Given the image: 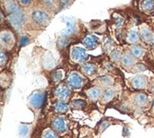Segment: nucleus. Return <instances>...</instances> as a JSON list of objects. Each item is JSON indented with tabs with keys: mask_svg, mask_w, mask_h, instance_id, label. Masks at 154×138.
<instances>
[{
	"mask_svg": "<svg viewBox=\"0 0 154 138\" xmlns=\"http://www.w3.org/2000/svg\"><path fill=\"white\" fill-rule=\"evenodd\" d=\"M70 95H72V89H70L68 86L66 85H59L54 91V96L55 98H57L60 101H64L66 102V100H68Z\"/></svg>",
	"mask_w": 154,
	"mask_h": 138,
	"instance_id": "obj_8",
	"label": "nucleus"
},
{
	"mask_svg": "<svg viewBox=\"0 0 154 138\" xmlns=\"http://www.w3.org/2000/svg\"><path fill=\"white\" fill-rule=\"evenodd\" d=\"M29 43V36H27V35H24V36H22V38L20 40V47H25Z\"/></svg>",
	"mask_w": 154,
	"mask_h": 138,
	"instance_id": "obj_32",
	"label": "nucleus"
},
{
	"mask_svg": "<svg viewBox=\"0 0 154 138\" xmlns=\"http://www.w3.org/2000/svg\"><path fill=\"white\" fill-rule=\"evenodd\" d=\"M86 94L88 99H91L93 102H96L102 97V89L98 87H92L90 89H88Z\"/></svg>",
	"mask_w": 154,
	"mask_h": 138,
	"instance_id": "obj_13",
	"label": "nucleus"
},
{
	"mask_svg": "<svg viewBox=\"0 0 154 138\" xmlns=\"http://www.w3.org/2000/svg\"><path fill=\"white\" fill-rule=\"evenodd\" d=\"M136 64V58L130 53V55H124L121 58V65L124 69H131Z\"/></svg>",
	"mask_w": 154,
	"mask_h": 138,
	"instance_id": "obj_12",
	"label": "nucleus"
},
{
	"mask_svg": "<svg viewBox=\"0 0 154 138\" xmlns=\"http://www.w3.org/2000/svg\"><path fill=\"white\" fill-rule=\"evenodd\" d=\"M113 47H114V43H113V41H112L111 39L108 38L106 40H105V42H104V50H105V52H109Z\"/></svg>",
	"mask_w": 154,
	"mask_h": 138,
	"instance_id": "obj_30",
	"label": "nucleus"
},
{
	"mask_svg": "<svg viewBox=\"0 0 154 138\" xmlns=\"http://www.w3.org/2000/svg\"><path fill=\"white\" fill-rule=\"evenodd\" d=\"M46 99V93L44 91H35L28 98V105L33 111L40 110L43 107Z\"/></svg>",
	"mask_w": 154,
	"mask_h": 138,
	"instance_id": "obj_1",
	"label": "nucleus"
},
{
	"mask_svg": "<svg viewBox=\"0 0 154 138\" xmlns=\"http://www.w3.org/2000/svg\"><path fill=\"white\" fill-rule=\"evenodd\" d=\"M67 85L70 89H79L84 85L83 77L76 71H72L67 77Z\"/></svg>",
	"mask_w": 154,
	"mask_h": 138,
	"instance_id": "obj_5",
	"label": "nucleus"
},
{
	"mask_svg": "<svg viewBox=\"0 0 154 138\" xmlns=\"http://www.w3.org/2000/svg\"><path fill=\"white\" fill-rule=\"evenodd\" d=\"M153 56H154V50H153Z\"/></svg>",
	"mask_w": 154,
	"mask_h": 138,
	"instance_id": "obj_41",
	"label": "nucleus"
},
{
	"mask_svg": "<svg viewBox=\"0 0 154 138\" xmlns=\"http://www.w3.org/2000/svg\"><path fill=\"white\" fill-rule=\"evenodd\" d=\"M69 120L61 115H57L52 119L51 129L58 134H65L69 130Z\"/></svg>",
	"mask_w": 154,
	"mask_h": 138,
	"instance_id": "obj_2",
	"label": "nucleus"
},
{
	"mask_svg": "<svg viewBox=\"0 0 154 138\" xmlns=\"http://www.w3.org/2000/svg\"><path fill=\"white\" fill-rule=\"evenodd\" d=\"M109 125H110V123L108 122V121H104V122H102L101 125H100V128H99V133H103L104 130H106V128L109 127Z\"/></svg>",
	"mask_w": 154,
	"mask_h": 138,
	"instance_id": "obj_31",
	"label": "nucleus"
},
{
	"mask_svg": "<svg viewBox=\"0 0 154 138\" xmlns=\"http://www.w3.org/2000/svg\"><path fill=\"white\" fill-rule=\"evenodd\" d=\"M0 39H1V46L7 50L11 49L15 43L14 35L10 31H2L0 34Z\"/></svg>",
	"mask_w": 154,
	"mask_h": 138,
	"instance_id": "obj_7",
	"label": "nucleus"
},
{
	"mask_svg": "<svg viewBox=\"0 0 154 138\" xmlns=\"http://www.w3.org/2000/svg\"><path fill=\"white\" fill-rule=\"evenodd\" d=\"M97 82L102 88L108 89V88H110L112 84H113V79L109 75H104V76L99 77L97 79Z\"/></svg>",
	"mask_w": 154,
	"mask_h": 138,
	"instance_id": "obj_23",
	"label": "nucleus"
},
{
	"mask_svg": "<svg viewBox=\"0 0 154 138\" xmlns=\"http://www.w3.org/2000/svg\"><path fill=\"white\" fill-rule=\"evenodd\" d=\"M69 105L64 101L58 100L56 101L54 104H53V111H54L58 114H64V113H67L69 111Z\"/></svg>",
	"mask_w": 154,
	"mask_h": 138,
	"instance_id": "obj_15",
	"label": "nucleus"
},
{
	"mask_svg": "<svg viewBox=\"0 0 154 138\" xmlns=\"http://www.w3.org/2000/svg\"><path fill=\"white\" fill-rule=\"evenodd\" d=\"M3 21V13H2V11H1V22Z\"/></svg>",
	"mask_w": 154,
	"mask_h": 138,
	"instance_id": "obj_39",
	"label": "nucleus"
},
{
	"mask_svg": "<svg viewBox=\"0 0 154 138\" xmlns=\"http://www.w3.org/2000/svg\"><path fill=\"white\" fill-rule=\"evenodd\" d=\"M32 130V125L28 123H22L18 128L19 138H29Z\"/></svg>",
	"mask_w": 154,
	"mask_h": 138,
	"instance_id": "obj_18",
	"label": "nucleus"
},
{
	"mask_svg": "<svg viewBox=\"0 0 154 138\" xmlns=\"http://www.w3.org/2000/svg\"><path fill=\"white\" fill-rule=\"evenodd\" d=\"M146 71V67L144 64H135L133 67L131 68V71L134 74H139L142 73V71Z\"/></svg>",
	"mask_w": 154,
	"mask_h": 138,
	"instance_id": "obj_29",
	"label": "nucleus"
},
{
	"mask_svg": "<svg viewBox=\"0 0 154 138\" xmlns=\"http://www.w3.org/2000/svg\"><path fill=\"white\" fill-rule=\"evenodd\" d=\"M69 56H70V60L72 62L76 64H83L88 59V53L84 48L75 46L72 48V50H70Z\"/></svg>",
	"mask_w": 154,
	"mask_h": 138,
	"instance_id": "obj_3",
	"label": "nucleus"
},
{
	"mask_svg": "<svg viewBox=\"0 0 154 138\" xmlns=\"http://www.w3.org/2000/svg\"><path fill=\"white\" fill-rule=\"evenodd\" d=\"M83 44L86 47V49L88 51H92L96 49L99 45V38L96 37L95 35H87L83 40Z\"/></svg>",
	"mask_w": 154,
	"mask_h": 138,
	"instance_id": "obj_10",
	"label": "nucleus"
},
{
	"mask_svg": "<svg viewBox=\"0 0 154 138\" xmlns=\"http://www.w3.org/2000/svg\"><path fill=\"white\" fill-rule=\"evenodd\" d=\"M32 18L35 24L39 26H47L50 22V16L49 14L43 11H34L32 14Z\"/></svg>",
	"mask_w": 154,
	"mask_h": 138,
	"instance_id": "obj_6",
	"label": "nucleus"
},
{
	"mask_svg": "<svg viewBox=\"0 0 154 138\" xmlns=\"http://www.w3.org/2000/svg\"><path fill=\"white\" fill-rule=\"evenodd\" d=\"M147 101H149V98H147L146 94L145 93H137L134 95L133 97V102L135 105H137L139 107H144L147 104Z\"/></svg>",
	"mask_w": 154,
	"mask_h": 138,
	"instance_id": "obj_20",
	"label": "nucleus"
},
{
	"mask_svg": "<svg viewBox=\"0 0 154 138\" xmlns=\"http://www.w3.org/2000/svg\"><path fill=\"white\" fill-rule=\"evenodd\" d=\"M130 53H131L136 59H141L145 55V50L141 46L132 45L130 47Z\"/></svg>",
	"mask_w": 154,
	"mask_h": 138,
	"instance_id": "obj_22",
	"label": "nucleus"
},
{
	"mask_svg": "<svg viewBox=\"0 0 154 138\" xmlns=\"http://www.w3.org/2000/svg\"><path fill=\"white\" fill-rule=\"evenodd\" d=\"M42 2H44L46 5H48L49 7H52V6H54L55 2H54V0H41Z\"/></svg>",
	"mask_w": 154,
	"mask_h": 138,
	"instance_id": "obj_35",
	"label": "nucleus"
},
{
	"mask_svg": "<svg viewBox=\"0 0 154 138\" xmlns=\"http://www.w3.org/2000/svg\"><path fill=\"white\" fill-rule=\"evenodd\" d=\"M127 41L129 44H132V45L137 44L140 41L139 33L136 31V30H133V29L130 30V31L128 33V35H127Z\"/></svg>",
	"mask_w": 154,
	"mask_h": 138,
	"instance_id": "obj_21",
	"label": "nucleus"
},
{
	"mask_svg": "<svg viewBox=\"0 0 154 138\" xmlns=\"http://www.w3.org/2000/svg\"><path fill=\"white\" fill-rule=\"evenodd\" d=\"M129 84L134 89H144L146 87L147 84V78L145 75H136L132 78H130Z\"/></svg>",
	"mask_w": 154,
	"mask_h": 138,
	"instance_id": "obj_9",
	"label": "nucleus"
},
{
	"mask_svg": "<svg viewBox=\"0 0 154 138\" xmlns=\"http://www.w3.org/2000/svg\"><path fill=\"white\" fill-rule=\"evenodd\" d=\"M5 9L7 11V13H9L10 14H13V13H15L19 9V6L16 2L14 1H9V2H6L5 3Z\"/></svg>",
	"mask_w": 154,
	"mask_h": 138,
	"instance_id": "obj_24",
	"label": "nucleus"
},
{
	"mask_svg": "<svg viewBox=\"0 0 154 138\" xmlns=\"http://www.w3.org/2000/svg\"><path fill=\"white\" fill-rule=\"evenodd\" d=\"M150 43H151V45L154 47V33H153V35H152V38H151V41H150Z\"/></svg>",
	"mask_w": 154,
	"mask_h": 138,
	"instance_id": "obj_38",
	"label": "nucleus"
},
{
	"mask_svg": "<svg viewBox=\"0 0 154 138\" xmlns=\"http://www.w3.org/2000/svg\"><path fill=\"white\" fill-rule=\"evenodd\" d=\"M41 138H59L58 133H56L52 129H45L41 135Z\"/></svg>",
	"mask_w": 154,
	"mask_h": 138,
	"instance_id": "obj_27",
	"label": "nucleus"
},
{
	"mask_svg": "<svg viewBox=\"0 0 154 138\" xmlns=\"http://www.w3.org/2000/svg\"><path fill=\"white\" fill-rule=\"evenodd\" d=\"M76 31H77V25L75 23V20L73 18H69L66 21V29L62 32L61 35L62 36L69 37V35L75 33Z\"/></svg>",
	"mask_w": 154,
	"mask_h": 138,
	"instance_id": "obj_11",
	"label": "nucleus"
},
{
	"mask_svg": "<svg viewBox=\"0 0 154 138\" xmlns=\"http://www.w3.org/2000/svg\"><path fill=\"white\" fill-rule=\"evenodd\" d=\"M59 2L64 6H68L70 3V0H59Z\"/></svg>",
	"mask_w": 154,
	"mask_h": 138,
	"instance_id": "obj_37",
	"label": "nucleus"
},
{
	"mask_svg": "<svg viewBox=\"0 0 154 138\" xmlns=\"http://www.w3.org/2000/svg\"><path fill=\"white\" fill-rule=\"evenodd\" d=\"M8 21L11 24V26H13L14 29H19L25 24L26 21V16L24 11L18 10L15 13H13L9 14L8 16Z\"/></svg>",
	"mask_w": 154,
	"mask_h": 138,
	"instance_id": "obj_4",
	"label": "nucleus"
},
{
	"mask_svg": "<svg viewBox=\"0 0 154 138\" xmlns=\"http://www.w3.org/2000/svg\"><path fill=\"white\" fill-rule=\"evenodd\" d=\"M64 78V71L62 70H58L53 71L51 74V79L54 83H59L61 82Z\"/></svg>",
	"mask_w": 154,
	"mask_h": 138,
	"instance_id": "obj_26",
	"label": "nucleus"
},
{
	"mask_svg": "<svg viewBox=\"0 0 154 138\" xmlns=\"http://www.w3.org/2000/svg\"><path fill=\"white\" fill-rule=\"evenodd\" d=\"M140 36L142 37V39H143L145 42H147V43H150L151 41V38H152V32L151 30L147 27L146 25H142L140 27Z\"/></svg>",
	"mask_w": 154,
	"mask_h": 138,
	"instance_id": "obj_16",
	"label": "nucleus"
},
{
	"mask_svg": "<svg viewBox=\"0 0 154 138\" xmlns=\"http://www.w3.org/2000/svg\"><path fill=\"white\" fill-rule=\"evenodd\" d=\"M87 106V102L84 99H76L72 101V108L73 110H83Z\"/></svg>",
	"mask_w": 154,
	"mask_h": 138,
	"instance_id": "obj_25",
	"label": "nucleus"
},
{
	"mask_svg": "<svg viewBox=\"0 0 154 138\" xmlns=\"http://www.w3.org/2000/svg\"><path fill=\"white\" fill-rule=\"evenodd\" d=\"M140 9L144 13H151L154 11V0H141Z\"/></svg>",
	"mask_w": 154,
	"mask_h": 138,
	"instance_id": "obj_19",
	"label": "nucleus"
},
{
	"mask_svg": "<svg viewBox=\"0 0 154 138\" xmlns=\"http://www.w3.org/2000/svg\"><path fill=\"white\" fill-rule=\"evenodd\" d=\"M8 61V57L6 55V53H4V52H1V67H3L4 64H6Z\"/></svg>",
	"mask_w": 154,
	"mask_h": 138,
	"instance_id": "obj_34",
	"label": "nucleus"
},
{
	"mask_svg": "<svg viewBox=\"0 0 154 138\" xmlns=\"http://www.w3.org/2000/svg\"><path fill=\"white\" fill-rule=\"evenodd\" d=\"M115 89L110 88H108L105 89V92L102 94V97H101V102L102 104H108L109 102L114 98L115 96Z\"/></svg>",
	"mask_w": 154,
	"mask_h": 138,
	"instance_id": "obj_17",
	"label": "nucleus"
},
{
	"mask_svg": "<svg viewBox=\"0 0 154 138\" xmlns=\"http://www.w3.org/2000/svg\"><path fill=\"white\" fill-rule=\"evenodd\" d=\"M110 59L112 60L113 62H118L119 60L122 58V53H121V51L120 50H113L111 52H110Z\"/></svg>",
	"mask_w": 154,
	"mask_h": 138,
	"instance_id": "obj_28",
	"label": "nucleus"
},
{
	"mask_svg": "<svg viewBox=\"0 0 154 138\" xmlns=\"http://www.w3.org/2000/svg\"><path fill=\"white\" fill-rule=\"evenodd\" d=\"M81 69H82V73L86 76H92L97 73L96 66L92 63H88V62L83 63Z\"/></svg>",
	"mask_w": 154,
	"mask_h": 138,
	"instance_id": "obj_14",
	"label": "nucleus"
},
{
	"mask_svg": "<svg viewBox=\"0 0 154 138\" xmlns=\"http://www.w3.org/2000/svg\"><path fill=\"white\" fill-rule=\"evenodd\" d=\"M68 37H66V36H62L60 39H59V41H58V44H59V46H60V48H64L65 46H66L67 44H68Z\"/></svg>",
	"mask_w": 154,
	"mask_h": 138,
	"instance_id": "obj_33",
	"label": "nucleus"
},
{
	"mask_svg": "<svg viewBox=\"0 0 154 138\" xmlns=\"http://www.w3.org/2000/svg\"><path fill=\"white\" fill-rule=\"evenodd\" d=\"M151 92L154 93V85H153V87H152V89H151Z\"/></svg>",
	"mask_w": 154,
	"mask_h": 138,
	"instance_id": "obj_40",
	"label": "nucleus"
},
{
	"mask_svg": "<svg viewBox=\"0 0 154 138\" xmlns=\"http://www.w3.org/2000/svg\"><path fill=\"white\" fill-rule=\"evenodd\" d=\"M32 0H20V4L22 6H29V5H31Z\"/></svg>",
	"mask_w": 154,
	"mask_h": 138,
	"instance_id": "obj_36",
	"label": "nucleus"
}]
</instances>
